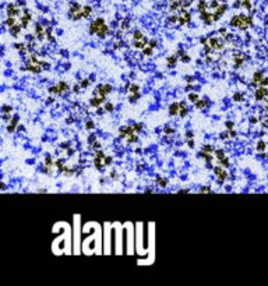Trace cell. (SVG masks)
<instances>
[{
  "label": "cell",
  "instance_id": "11a10c76",
  "mask_svg": "<svg viewBox=\"0 0 268 286\" xmlns=\"http://www.w3.org/2000/svg\"><path fill=\"white\" fill-rule=\"evenodd\" d=\"M3 119H4V121H9V120H10V115H9V113H4Z\"/></svg>",
  "mask_w": 268,
  "mask_h": 286
},
{
  "label": "cell",
  "instance_id": "60d3db41",
  "mask_svg": "<svg viewBox=\"0 0 268 286\" xmlns=\"http://www.w3.org/2000/svg\"><path fill=\"white\" fill-rule=\"evenodd\" d=\"M45 165H46V166H52V165H53V162H52V158H50V156H46V159H45Z\"/></svg>",
  "mask_w": 268,
  "mask_h": 286
},
{
  "label": "cell",
  "instance_id": "cb8c5ba5",
  "mask_svg": "<svg viewBox=\"0 0 268 286\" xmlns=\"http://www.w3.org/2000/svg\"><path fill=\"white\" fill-rule=\"evenodd\" d=\"M152 49H154V47H151V46H145V47H143V55H144V56H151V55H152Z\"/></svg>",
  "mask_w": 268,
  "mask_h": 286
},
{
  "label": "cell",
  "instance_id": "9a60e30c",
  "mask_svg": "<svg viewBox=\"0 0 268 286\" xmlns=\"http://www.w3.org/2000/svg\"><path fill=\"white\" fill-rule=\"evenodd\" d=\"M18 116H14L13 119H11V121H10V124H9V127H7V130H9V133H13V131H15V127H17V124H18Z\"/></svg>",
  "mask_w": 268,
  "mask_h": 286
},
{
  "label": "cell",
  "instance_id": "f35d334b",
  "mask_svg": "<svg viewBox=\"0 0 268 286\" xmlns=\"http://www.w3.org/2000/svg\"><path fill=\"white\" fill-rule=\"evenodd\" d=\"M127 141H129V142H135V141H137V136H135V133L127 137Z\"/></svg>",
  "mask_w": 268,
  "mask_h": 286
},
{
  "label": "cell",
  "instance_id": "30bf717a",
  "mask_svg": "<svg viewBox=\"0 0 268 286\" xmlns=\"http://www.w3.org/2000/svg\"><path fill=\"white\" fill-rule=\"evenodd\" d=\"M35 34H36L38 39H43L45 36H46V30H45V28L42 27V25H41V24H36V30H35Z\"/></svg>",
  "mask_w": 268,
  "mask_h": 286
},
{
  "label": "cell",
  "instance_id": "f1b7e54d",
  "mask_svg": "<svg viewBox=\"0 0 268 286\" xmlns=\"http://www.w3.org/2000/svg\"><path fill=\"white\" fill-rule=\"evenodd\" d=\"M138 99H140V94H138V92H134V94H131V95H130V102H131V103L137 102Z\"/></svg>",
  "mask_w": 268,
  "mask_h": 286
},
{
  "label": "cell",
  "instance_id": "7402d4cb",
  "mask_svg": "<svg viewBox=\"0 0 268 286\" xmlns=\"http://www.w3.org/2000/svg\"><path fill=\"white\" fill-rule=\"evenodd\" d=\"M198 156L200 158H204V159H207V162H211V159H212V156H211V154L209 152H205V151H203V152H200L198 154Z\"/></svg>",
  "mask_w": 268,
  "mask_h": 286
},
{
  "label": "cell",
  "instance_id": "603a6c76",
  "mask_svg": "<svg viewBox=\"0 0 268 286\" xmlns=\"http://www.w3.org/2000/svg\"><path fill=\"white\" fill-rule=\"evenodd\" d=\"M126 90H130V92L134 94V92H138L140 87H138L137 84H129V85H126Z\"/></svg>",
  "mask_w": 268,
  "mask_h": 286
},
{
  "label": "cell",
  "instance_id": "7dc6e473",
  "mask_svg": "<svg viewBox=\"0 0 268 286\" xmlns=\"http://www.w3.org/2000/svg\"><path fill=\"white\" fill-rule=\"evenodd\" d=\"M264 148H265V144H264L263 141H261V142H258V145H257V149H258V151H263Z\"/></svg>",
  "mask_w": 268,
  "mask_h": 286
},
{
  "label": "cell",
  "instance_id": "6f0895ef",
  "mask_svg": "<svg viewBox=\"0 0 268 286\" xmlns=\"http://www.w3.org/2000/svg\"><path fill=\"white\" fill-rule=\"evenodd\" d=\"M80 90H81V85H75L74 87V92H80Z\"/></svg>",
  "mask_w": 268,
  "mask_h": 286
},
{
  "label": "cell",
  "instance_id": "f6af8a7d",
  "mask_svg": "<svg viewBox=\"0 0 268 286\" xmlns=\"http://www.w3.org/2000/svg\"><path fill=\"white\" fill-rule=\"evenodd\" d=\"M85 127H87L88 130H92V128H94V121H91V120H89V121H87Z\"/></svg>",
  "mask_w": 268,
  "mask_h": 286
},
{
  "label": "cell",
  "instance_id": "e0dca14e",
  "mask_svg": "<svg viewBox=\"0 0 268 286\" xmlns=\"http://www.w3.org/2000/svg\"><path fill=\"white\" fill-rule=\"evenodd\" d=\"M265 95H268V91L265 90V88H258L257 92H255V99H257V101H261Z\"/></svg>",
  "mask_w": 268,
  "mask_h": 286
},
{
  "label": "cell",
  "instance_id": "f907efd6",
  "mask_svg": "<svg viewBox=\"0 0 268 286\" xmlns=\"http://www.w3.org/2000/svg\"><path fill=\"white\" fill-rule=\"evenodd\" d=\"M187 145H189L190 148H194V141H193V138H189V140H187Z\"/></svg>",
  "mask_w": 268,
  "mask_h": 286
},
{
  "label": "cell",
  "instance_id": "6125c7cd",
  "mask_svg": "<svg viewBox=\"0 0 268 286\" xmlns=\"http://www.w3.org/2000/svg\"><path fill=\"white\" fill-rule=\"evenodd\" d=\"M221 138H222V140L228 138V134H226V133H222V134H221Z\"/></svg>",
  "mask_w": 268,
  "mask_h": 286
},
{
  "label": "cell",
  "instance_id": "7a4b0ae2",
  "mask_svg": "<svg viewBox=\"0 0 268 286\" xmlns=\"http://www.w3.org/2000/svg\"><path fill=\"white\" fill-rule=\"evenodd\" d=\"M89 32L98 35L99 38H105L109 34V27L106 25L104 18H96L95 21H92V24L89 27Z\"/></svg>",
  "mask_w": 268,
  "mask_h": 286
},
{
  "label": "cell",
  "instance_id": "8fae6325",
  "mask_svg": "<svg viewBox=\"0 0 268 286\" xmlns=\"http://www.w3.org/2000/svg\"><path fill=\"white\" fill-rule=\"evenodd\" d=\"M177 63H179L177 55H176V56H169V57L166 59V66H168L169 68H173V67H175Z\"/></svg>",
  "mask_w": 268,
  "mask_h": 286
},
{
  "label": "cell",
  "instance_id": "2e32d148",
  "mask_svg": "<svg viewBox=\"0 0 268 286\" xmlns=\"http://www.w3.org/2000/svg\"><path fill=\"white\" fill-rule=\"evenodd\" d=\"M94 165H95V167H96L98 170H102V169H104V166H105V162H104V159H102V158L95 156V159H94Z\"/></svg>",
  "mask_w": 268,
  "mask_h": 286
},
{
  "label": "cell",
  "instance_id": "836d02e7",
  "mask_svg": "<svg viewBox=\"0 0 268 286\" xmlns=\"http://www.w3.org/2000/svg\"><path fill=\"white\" fill-rule=\"evenodd\" d=\"M6 24H7L9 27H13V25L15 24V18H14V17H9V18H7V21H6Z\"/></svg>",
  "mask_w": 268,
  "mask_h": 286
},
{
  "label": "cell",
  "instance_id": "94428289",
  "mask_svg": "<svg viewBox=\"0 0 268 286\" xmlns=\"http://www.w3.org/2000/svg\"><path fill=\"white\" fill-rule=\"evenodd\" d=\"M250 123H257V119H255L254 116L253 117H250Z\"/></svg>",
  "mask_w": 268,
  "mask_h": 286
},
{
  "label": "cell",
  "instance_id": "e7e4bbea",
  "mask_svg": "<svg viewBox=\"0 0 268 286\" xmlns=\"http://www.w3.org/2000/svg\"><path fill=\"white\" fill-rule=\"evenodd\" d=\"M186 80H187V82H191V81H193V77H186Z\"/></svg>",
  "mask_w": 268,
  "mask_h": 286
},
{
  "label": "cell",
  "instance_id": "4316f807",
  "mask_svg": "<svg viewBox=\"0 0 268 286\" xmlns=\"http://www.w3.org/2000/svg\"><path fill=\"white\" fill-rule=\"evenodd\" d=\"M91 11H92V9H91L89 6H85V7L82 9V15H84V18H87V17H89V14H91Z\"/></svg>",
  "mask_w": 268,
  "mask_h": 286
},
{
  "label": "cell",
  "instance_id": "277c9868",
  "mask_svg": "<svg viewBox=\"0 0 268 286\" xmlns=\"http://www.w3.org/2000/svg\"><path fill=\"white\" fill-rule=\"evenodd\" d=\"M66 91H69V85H67V82H64V81H60L57 85L49 88V92H50V94H56V95H61V94L66 92Z\"/></svg>",
  "mask_w": 268,
  "mask_h": 286
},
{
  "label": "cell",
  "instance_id": "ab89813d",
  "mask_svg": "<svg viewBox=\"0 0 268 286\" xmlns=\"http://www.w3.org/2000/svg\"><path fill=\"white\" fill-rule=\"evenodd\" d=\"M11 110H13V109H11L9 105H4V106H3V113H11Z\"/></svg>",
  "mask_w": 268,
  "mask_h": 286
},
{
  "label": "cell",
  "instance_id": "680465c9",
  "mask_svg": "<svg viewBox=\"0 0 268 286\" xmlns=\"http://www.w3.org/2000/svg\"><path fill=\"white\" fill-rule=\"evenodd\" d=\"M92 145H94V148H99V147H101V144H99V142H96V141H95Z\"/></svg>",
  "mask_w": 268,
  "mask_h": 286
},
{
  "label": "cell",
  "instance_id": "74e56055",
  "mask_svg": "<svg viewBox=\"0 0 268 286\" xmlns=\"http://www.w3.org/2000/svg\"><path fill=\"white\" fill-rule=\"evenodd\" d=\"M80 85H81V88H87V87H88V85H89V80H88V78H85V80H82V81H81V84H80Z\"/></svg>",
  "mask_w": 268,
  "mask_h": 286
},
{
  "label": "cell",
  "instance_id": "91938a15",
  "mask_svg": "<svg viewBox=\"0 0 268 286\" xmlns=\"http://www.w3.org/2000/svg\"><path fill=\"white\" fill-rule=\"evenodd\" d=\"M229 134L232 137H236V131H233V130H229Z\"/></svg>",
  "mask_w": 268,
  "mask_h": 286
},
{
  "label": "cell",
  "instance_id": "52a82bcc",
  "mask_svg": "<svg viewBox=\"0 0 268 286\" xmlns=\"http://www.w3.org/2000/svg\"><path fill=\"white\" fill-rule=\"evenodd\" d=\"M190 18H191V14H190L187 10H183L182 14L179 15V24H180V25H184L186 22L190 21Z\"/></svg>",
  "mask_w": 268,
  "mask_h": 286
},
{
  "label": "cell",
  "instance_id": "83f0119b",
  "mask_svg": "<svg viewBox=\"0 0 268 286\" xmlns=\"http://www.w3.org/2000/svg\"><path fill=\"white\" fill-rule=\"evenodd\" d=\"M261 78H263V73H261V71H257L253 77V81L254 82H261Z\"/></svg>",
  "mask_w": 268,
  "mask_h": 286
},
{
  "label": "cell",
  "instance_id": "003e7915",
  "mask_svg": "<svg viewBox=\"0 0 268 286\" xmlns=\"http://www.w3.org/2000/svg\"><path fill=\"white\" fill-rule=\"evenodd\" d=\"M96 112H98V115H102V113H104V109H98Z\"/></svg>",
  "mask_w": 268,
  "mask_h": 286
},
{
  "label": "cell",
  "instance_id": "f5cc1de1",
  "mask_svg": "<svg viewBox=\"0 0 268 286\" xmlns=\"http://www.w3.org/2000/svg\"><path fill=\"white\" fill-rule=\"evenodd\" d=\"M95 138H96V137L92 134V136H91V137L88 138V142H89V144H94V142H95Z\"/></svg>",
  "mask_w": 268,
  "mask_h": 286
},
{
  "label": "cell",
  "instance_id": "ac0fdd59",
  "mask_svg": "<svg viewBox=\"0 0 268 286\" xmlns=\"http://www.w3.org/2000/svg\"><path fill=\"white\" fill-rule=\"evenodd\" d=\"M7 14H9V17H15V15L18 14V10L15 9L14 4H9V7H7Z\"/></svg>",
  "mask_w": 268,
  "mask_h": 286
},
{
  "label": "cell",
  "instance_id": "ba28073f",
  "mask_svg": "<svg viewBox=\"0 0 268 286\" xmlns=\"http://www.w3.org/2000/svg\"><path fill=\"white\" fill-rule=\"evenodd\" d=\"M135 131H134V128H133V126H126V127H120V136L121 137H127L129 136H131V134H134Z\"/></svg>",
  "mask_w": 268,
  "mask_h": 286
},
{
  "label": "cell",
  "instance_id": "db71d44e",
  "mask_svg": "<svg viewBox=\"0 0 268 286\" xmlns=\"http://www.w3.org/2000/svg\"><path fill=\"white\" fill-rule=\"evenodd\" d=\"M148 45L151 46V47H155L158 43H156V41H154V39H152V41H149V42H148Z\"/></svg>",
  "mask_w": 268,
  "mask_h": 286
},
{
  "label": "cell",
  "instance_id": "6da1fadb",
  "mask_svg": "<svg viewBox=\"0 0 268 286\" xmlns=\"http://www.w3.org/2000/svg\"><path fill=\"white\" fill-rule=\"evenodd\" d=\"M112 91V87L109 84H104V85H99L95 92H94V98L89 101V103L94 106V107H99L101 103L106 99V95Z\"/></svg>",
  "mask_w": 268,
  "mask_h": 286
},
{
  "label": "cell",
  "instance_id": "03108f58",
  "mask_svg": "<svg viewBox=\"0 0 268 286\" xmlns=\"http://www.w3.org/2000/svg\"><path fill=\"white\" fill-rule=\"evenodd\" d=\"M219 32H221V34H222V35H226V30H225V28H222V30L219 31Z\"/></svg>",
  "mask_w": 268,
  "mask_h": 286
},
{
  "label": "cell",
  "instance_id": "d6a6232c",
  "mask_svg": "<svg viewBox=\"0 0 268 286\" xmlns=\"http://www.w3.org/2000/svg\"><path fill=\"white\" fill-rule=\"evenodd\" d=\"M143 38H144V35H143L141 31H134V41L135 39H143Z\"/></svg>",
  "mask_w": 268,
  "mask_h": 286
},
{
  "label": "cell",
  "instance_id": "d6986e66",
  "mask_svg": "<svg viewBox=\"0 0 268 286\" xmlns=\"http://www.w3.org/2000/svg\"><path fill=\"white\" fill-rule=\"evenodd\" d=\"M21 27H22V25H13V27H10V34H11L14 38H17L18 34H20V31H21Z\"/></svg>",
  "mask_w": 268,
  "mask_h": 286
},
{
  "label": "cell",
  "instance_id": "ee69618b",
  "mask_svg": "<svg viewBox=\"0 0 268 286\" xmlns=\"http://www.w3.org/2000/svg\"><path fill=\"white\" fill-rule=\"evenodd\" d=\"M164 131H165V134H172V133H173L175 130H173L172 127H165V130H164Z\"/></svg>",
  "mask_w": 268,
  "mask_h": 286
},
{
  "label": "cell",
  "instance_id": "d590c367",
  "mask_svg": "<svg viewBox=\"0 0 268 286\" xmlns=\"http://www.w3.org/2000/svg\"><path fill=\"white\" fill-rule=\"evenodd\" d=\"M113 109H115L113 103H106V105H105V110H106V112H113Z\"/></svg>",
  "mask_w": 268,
  "mask_h": 286
},
{
  "label": "cell",
  "instance_id": "c3c4849f",
  "mask_svg": "<svg viewBox=\"0 0 268 286\" xmlns=\"http://www.w3.org/2000/svg\"><path fill=\"white\" fill-rule=\"evenodd\" d=\"M200 193H211V188H209V187H201V188H200Z\"/></svg>",
  "mask_w": 268,
  "mask_h": 286
},
{
  "label": "cell",
  "instance_id": "5bb4252c",
  "mask_svg": "<svg viewBox=\"0 0 268 286\" xmlns=\"http://www.w3.org/2000/svg\"><path fill=\"white\" fill-rule=\"evenodd\" d=\"M179 109H180V103H177V102L172 103L170 107H169V115H170V116H176V115H179Z\"/></svg>",
  "mask_w": 268,
  "mask_h": 286
},
{
  "label": "cell",
  "instance_id": "3957f363",
  "mask_svg": "<svg viewBox=\"0 0 268 286\" xmlns=\"http://www.w3.org/2000/svg\"><path fill=\"white\" fill-rule=\"evenodd\" d=\"M230 25L235 28H239V30H246L247 27L251 25V18L246 17V15H235L230 20Z\"/></svg>",
  "mask_w": 268,
  "mask_h": 286
},
{
  "label": "cell",
  "instance_id": "44dd1931",
  "mask_svg": "<svg viewBox=\"0 0 268 286\" xmlns=\"http://www.w3.org/2000/svg\"><path fill=\"white\" fill-rule=\"evenodd\" d=\"M187 115V107H186V103L184 102H180V109H179V116L180 117H184Z\"/></svg>",
  "mask_w": 268,
  "mask_h": 286
},
{
  "label": "cell",
  "instance_id": "ffe728a7",
  "mask_svg": "<svg viewBox=\"0 0 268 286\" xmlns=\"http://www.w3.org/2000/svg\"><path fill=\"white\" fill-rule=\"evenodd\" d=\"M207 105H208V101H207V99H198V101L195 102L197 109H205Z\"/></svg>",
  "mask_w": 268,
  "mask_h": 286
},
{
  "label": "cell",
  "instance_id": "be15d7a7",
  "mask_svg": "<svg viewBox=\"0 0 268 286\" xmlns=\"http://www.w3.org/2000/svg\"><path fill=\"white\" fill-rule=\"evenodd\" d=\"M191 90H193V85H190V84H189V85L186 87V91H191Z\"/></svg>",
  "mask_w": 268,
  "mask_h": 286
},
{
  "label": "cell",
  "instance_id": "816d5d0a",
  "mask_svg": "<svg viewBox=\"0 0 268 286\" xmlns=\"http://www.w3.org/2000/svg\"><path fill=\"white\" fill-rule=\"evenodd\" d=\"M180 60H182V61H184V63H186V61H189V60H190V57H189V56H187V55H183V56H182V59H180Z\"/></svg>",
  "mask_w": 268,
  "mask_h": 286
},
{
  "label": "cell",
  "instance_id": "d4e9b609",
  "mask_svg": "<svg viewBox=\"0 0 268 286\" xmlns=\"http://www.w3.org/2000/svg\"><path fill=\"white\" fill-rule=\"evenodd\" d=\"M215 155H216V158H218V161H219V162H221L222 159H225V158H226V155H225V152H223L222 149L215 151Z\"/></svg>",
  "mask_w": 268,
  "mask_h": 286
},
{
  "label": "cell",
  "instance_id": "4dcf8cb0",
  "mask_svg": "<svg viewBox=\"0 0 268 286\" xmlns=\"http://www.w3.org/2000/svg\"><path fill=\"white\" fill-rule=\"evenodd\" d=\"M198 99H200V96H198L197 94H190V95H189V101H190V102H197Z\"/></svg>",
  "mask_w": 268,
  "mask_h": 286
},
{
  "label": "cell",
  "instance_id": "9c48e42d",
  "mask_svg": "<svg viewBox=\"0 0 268 286\" xmlns=\"http://www.w3.org/2000/svg\"><path fill=\"white\" fill-rule=\"evenodd\" d=\"M233 57H235V68L240 67V66L243 64L244 59H246V56H244L243 53H235V55H233Z\"/></svg>",
  "mask_w": 268,
  "mask_h": 286
},
{
  "label": "cell",
  "instance_id": "681fc988",
  "mask_svg": "<svg viewBox=\"0 0 268 286\" xmlns=\"http://www.w3.org/2000/svg\"><path fill=\"white\" fill-rule=\"evenodd\" d=\"M226 128L228 130H233V121H226Z\"/></svg>",
  "mask_w": 268,
  "mask_h": 286
},
{
  "label": "cell",
  "instance_id": "7c38bea8",
  "mask_svg": "<svg viewBox=\"0 0 268 286\" xmlns=\"http://www.w3.org/2000/svg\"><path fill=\"white\" fill-rule=\"evenodd\" d=\"M30 21H31V14H30L28 10H25L24 14H22V18H21V25H22L24 28H27V25H28Z\"/></svg>",
  "mask_w": 268,
  "mask_h": 286
},
{
  "label": "cell",
  "instance_id": "f546056e",
  "mask_svg": "<svg viewBox=\"0 0 268 286\" xmlns=\"http://www.w3.org/2000/svg\"><path fill=\"white\" fill-rule=\"evenodd\" d=\"M233 99H235L236 102H242V101H243V94H242V92H236V94L233 95Z\"/></svg>",
  "mask_w": 268,
  "mask_h": 286
},
{
  "label": "cell",
  "instance_id": "e575fe53",
  "mask_svg": "<svg viewBox=\"0 0 268 286\" xmlns=\"http://www.w3.org/2000/svg\"><path fill=\"white\" fill-rule=\"evenodd\" d=\"M15 47H17V49H18L21 53H24V52L27 50V49H25V46L22 45V43H15Z\"/></svg>",
  "mask_w": 268,
  "mask_h": 286
},
{
  "label": "cell",
  "instance_id": "4fadbf2b",
  "mask_svg": "<svg viewBox=\"0 0 268 286\" xmlns=\"http://www.w3.org/2000/svg\"><path fill=\"white\" fill-rule=\"evenodd\" d=\"M147 45H148V41H147V38H145V36H144L143 39H135V41H134V47L143 49V47H145Z\"/></svg>",
  "mask_w": 268,
  "mask_h": 286
},
{
  "label": "cell",
  "instance_id": "b9f144b4",
  "mask_svg": "<svg viewBox=\"0 0 268 286\" xmlns=\"http://www.w3.org/2000/svg\"><path fill=\"white\" fill-rule=\"evenodd\" d=\"M203 151H205V152H212L214 151V148H212V145H204V148H203Z\"/></svg>",
  "mask_w": 268,
  "mask_h": 286
},
{
  "label": "cell",
  "instance_id": "bcb514c9",
  "mask_svg": "<svg viewBox=\"0 0 268 286\" xmlns=\"http://www.w3.org/2000/svg\"><path fill=\"white\" fill-rule=\"evenodd\" d=\"M104 162H105V165H110V163H112V158H110V156H105Z\"/></svg>",
  "mask_w": 268,
  "mask_h": 286
},
{
  "label": "cell",
  "instance_id": "8992f818",
  "mask_svg": "<svg viewBox=\"0 0 268 286\" xmlns=\"http://www.w3.org/2000/svg\"><path fill=\"white\" fill-rule=\"evenodd\" d=\"M208 45L211 46L212 49H215V50H221V49H223V41L218 39V38H211Z\"/></svg>",
  "mask_w": 268,
  "mask_h": 286
},
{
  "label": "cell",
  "instance_id": "7bdbcfd3",
  "mask_svg": "<svg viewBox=\"0 0 268 286\" xmlns=\"http://www.w3.org/2000/svg\"><path fill=\"white\" fill-rule=\"evenodd\" d=\"M95 156H99V158H102V159H105V154L102 152V151H95Z\"/></svg>",
  "mask_w": 268,
  "mask_h": 286
},
{
  "label": "cell",
  "instance_id": "8d00e7d4",
  "mask_svg": "<svg viewBox=\"0 0 268 286\" xmlns=\"http://www.w3.org/2000/svg\"><path fill=\"white\" fill-rule=\"evenodd\" d=\"M156 181H158V184H159L161 187H166V180H165V179H162V177H158V179H156Z\"/></svg>",
  "mask_w": 268,
  "mask_h": 286
},
{
  "label": "cell",
  "instance_id": "484cf974",
  "mask_svg": "<svg viewBox=\"0 0 268 286\" xmlns=\"http://www.w3.org/2000/svg\"><path fill=\"white\" fill-rule=\"evenodd\" d=\"M198 10H200V13H205V11H207V3L201 0V1L198 3Z\"/></svg>",
  "mask_w": 268,
  "mask_h": 286
},
{
  "label": "cell",
  "instance_id": "5b68a950",
  "mask_svg": "<svg viewBox=\"0 0 268 286\" xmlns=\"http://www.w3.org/2000/svg\"><path fill=\"white\" fill-rule=\"evenodd\" d=\"M214 173H215V176L218 177V183H222V181L226 179V176H228V173L223 170V166H215V167H214Z\"/></svg>",
  "mask_w": 268,
  "mask_h": 286
},
{
  "label": "cell",
  "instance_id": "1f68e13d",
  "mask_svg": "<svg viewBox=\"0 0 268 286\" xmlns=\"http://www.w3.org/2000/svg\"><path fill=\"white\" fill-rule=\"evenodd\" d=\"M133 128H134L135 133H140V131L143 130V124H141V123H135V124H133Z\"/></svg>",
  "mask_w": 268,
  "mask_h": 286
},
{
  "label": "cell",
  "instance_id": "9f6ffc18",
  "mask_svg": "<svg viewBox=\"0 0 268 286\" xmlns=\"http://www.w3.org/2000/svg\"><path fill=\"white\" fill-rule=\"evenodd\" d=\"M186 138H187V140H189V138H193V133H191V131H187V133H186Z\"/></svg>",
  "mask_w": 268,
  "mask_h": 286
}]
</instances>
